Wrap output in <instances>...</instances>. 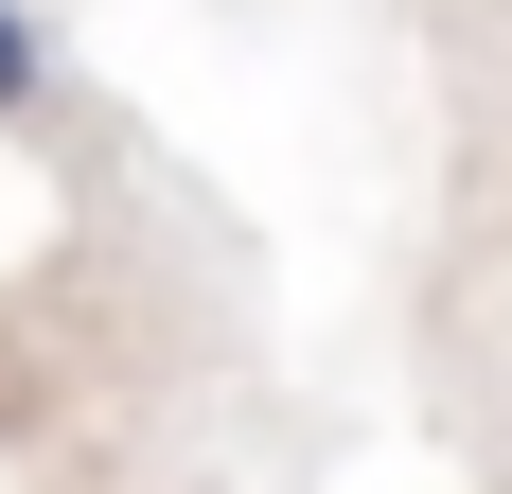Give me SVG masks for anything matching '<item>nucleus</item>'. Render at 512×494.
<instances>
[{
  "mask_svg": "<svg viewBox=\"0 0 512 494\" xmlns=\"http://www.w3.org/2000/svg\"><path fill=\"white\" fill-rule=\"evenodd\" d=\"M53 89H71V53H53V18H36V0H0V124H36Z\"/></svg>",
  "mask_w": 512,
  "mask_h": 494,
  "instance_id": "1",
  "label": "nucleus"
}]
</instances>
